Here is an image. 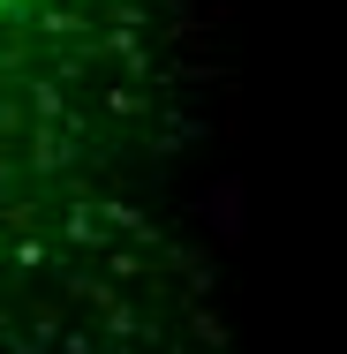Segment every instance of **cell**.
Returning a JSON list of instances; mask_svg holds the SVG:
<instances>
[{
  "mask_svg": "<svg viewBox=\"0 0 347 354\" xmlns=\"http://www.w3.org/2000/svg\"><path fill=\"white\" fill-rule=\"evenodd\" d=\"M121 0H0V98L38 68H83Z\"/></svg>",
  "mask_w": 347,
  "mask_h": 354,
  "instance_id": "cell-1",
  "label": "cell"
}]
</instances>
